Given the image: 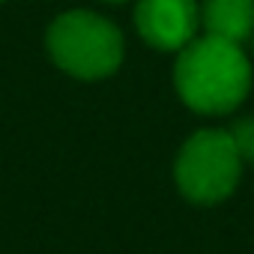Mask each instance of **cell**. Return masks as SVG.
<instances>
[{"instance_id": "obj_1", "label": "cell", "mask_w": 254, "mask_h": 254, "mask_svg": "<svg viewBox=\"0 0 254 254\" xmlns=\"http://www.w3.org/2000/svg\"><path fill=\"white\" fill-rule=\"evenodd\" d=\"M174 84L191 111L230 114L251 90V63L236 42L200 36L180 51Z\"/></svg>"}, {"instance_id": "obj_2", "label": "cell", "mask_w": 254, "mask_h": 254, "mask_svg": "<svg viewBox=\"0 0 254 254\" xmlns=\"http://www.w3.org/2000/svg\"><path fill=\"white\" fill-rule=\"evenodd\" d=\"M48 51L63 72L84 81H99L120 69L123 33L96 12L72 9L51 21Z\"/></svg>"}, {"instance_id": "obj_3", "label": "cell", "mask_w": 254, "mask_h": 254, "mask_svg": "<svg viewBox=\"0 0 254 254\" xmlns=\"http://www.w3.org/2000/svg\"><path fill=\"white\" fill-rule=\"evenodd\" d=\"M242 174V159L230 132L200 129L191 135L174 165L180 191L194 203H218L233 194Z\"/></svg>"}, {"instance_id": "obj_4", "label": "cell", "mask_w": 254, "mask_h": 254, "mask_svg": "<svg viewBox=\"0 0 254 254\" xmlns=\"http://www.w3.org/2000/svg\"><path fill=\"white\" fill-rule=\"evenodd\" d=\"M138 33L159 51H183L197 39L200 6L194 0H141L135 6Z\"/></svg>"}, {"instance_id": "obj_5", "label": "cell", "mask_w": 254, "mask_h": 254, "mask_svg": "<svg viewBox=\"0 0 254 254\" xmlns=\"http://www.w3.org/2000/svg\"><path fill=\"white\" fill-rule=\"evenodd\" d=\"M200 24L206 36L239 45L254 36V0H206L200 6Z\"/></svg>"}, {"instance_id": "obj_6", "label": "cell", "mask_w": 254, "mask_h": 254, "mask_svg": "<svg viewBox=\"0 0 254 254\" xmlns=\"http://www.w3.org/2000/svg\"><path fill=\"white\" fill-rule=\"evenodd\" d=\"M230 138H233V144H236L239 159L248 162V165H254V117L239 120L233 129H230Z\"/></svg>"}, {"instance_id": "obj_7", "label": "cell", "mask_w": 254, "mask_h": 254, "mask_svg": "<svg viewBox=\"0 0 254 254\" xmlns=\"http://www.w3.org/2000/svg\"><path fill=\"white\" fill-rule=\"evenodd\" d=\"M105 3H123V0H105Z\"/></svg>"}, {"instance_id": "obj_8", "label": "cell", "mask_w": 254, "mask_h": 254, "mask_svg": "<svg viewBox=\"0 0 254 254\" xmlns=\"http://www.w3.org/2000/svg\"><path fill=\"white\" fill-rule=\"evenodd\" d=\"M0 3H3V0H0Z\"/></svg>"}, {"instance_id": "obj_9", "label": "cell", "mask_w": 254, "mask_h": 254, "mask_svg": "<svg viewBox=\"0 0 254 254\" xmlns=\"http://www.w3.org/2000/svg\"><path fill=\"white\" fill-rule=\"evenodd\" d=\"M251 39H254V36H251Z\"/></svg>"}]
</instances>
